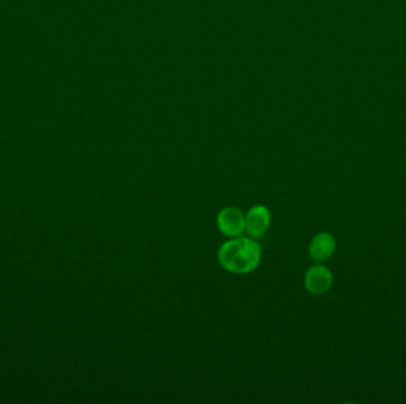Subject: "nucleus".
<instances>
[{
    "instance_id": "f03ea898",
    "label": "nucleus",
    "mask_w": 406,
    "mask_h": 404,
    "mask_svg": "<svg viewBox=\"0 0 406 404\" xmlns=\"http://www.w3.org/2000/svg\"><path fill=\"white\" fill-rule=\"evenodd\" d=\"M216 225L224 236L234 239L246 232L245 214L237 207H226L218 214Z\"/></svg>"
},
{
    "instance_id": "7ed1b4c3",
    "label": "nucleus",
    "mask_w": 406,
    "mask_h": 404,
    "mask_svg": "<svg viewBox=\"0 0 406 404\" xmlns=\"http://www.w3.org/2000/svg\"><path fill=\"white\" fill-rule=\"evenodd\" d=\"M333 285V274L326 265H315L307 270L304 286L313 295L326 294Z\"/></svg>"
},
{
    "instance_id": "f257e3e1",
    "label": "nucleus",
    "mask_w": 406,
    "mask_h": 404,
    "mask_svg": "<svg viewBox=\"0 0 406 404\" xmlns=\"http://www.w3.org/2000/svg\"><path fill=\"white\" fill-rule=\"evenodd\" d=\"M221 267L233 274H250L262 261V247L252 237H234L224 242L218 250Z\"/></svg>"
},
{
    "instance_id": "39448f33",
    "label": "nucleus",
    "mask_w": 406,
    "mask_h": 404,
    "mask_svg": "<svg viewBox=\"0 0 406 404\" xmlns=\"http://www.w3.org/2000/svg\"><path fill=\"white\" fill-rule=\"evenodd\" d=\"M336 242L329 232H320L313 237L309 245V254L313 261L325 262L334 254Z\"/></svg>"
},
{
    "instance_id": "20e7f679",
    "label": "nucleus",
    "mask_w": 406,
    "mask_h": 404,
    "mask_svg": "<svg viewBox=\"0 0 406 404\" xmlns=\"http://www.w3.org/2000/svg\"><path fill=\"white\" fill-rule=\"evenodd\" d=\"M246 232L252 239L262 237L271 224V211L269 208L262 204L251 208L245 215Z\"/></svg>"
}]
</instances>
